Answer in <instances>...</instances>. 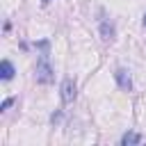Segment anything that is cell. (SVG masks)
I'll return each instance as SVG.
<instances>
[{"label":"cell","mask_w":146,"mask_h":146,"mask_svg":"<svg viewBox=\"0 0 146 146\" xmlns=\"http://www.w3.org/2000/svg\"><path fill=\"white\" fill-rule=\"evenodd\" d=\"M34 80H36L39 84H50V82L55 80V71H52V66L48 64V55H46V52H43V55H41V59L36 62Z\"/></svg>","instance_id":"cell-1"},{"label":"cell","mask_w":146,"mask_h":146,"mask_svg":"<svg viewBox=\"0 0 146 146\" xmlns=\"http://www.w3.org/2000/svg\"><path fill=\"white\" fill-rule=\"evenodd\" d=\"M59 91H62V100H64V103H73L75 96H78V87H75V82H73L71 78H66V80L62 82Z\"/></svg>","instance_id":"cell-2"},{"label":"cell","mask_w":146,"mask_h":146,"mask_svg":"<svg viewBox=\"0 0 146 146\" xmlns=\"http://www.w3.org/2000/svg\"><path fill=\"white\" fill-rule=\"evenodd\" d=\"M114 78H116V84H119L123 91H130V89H132V78H130L128 68H116Z\"/></svg>","instance_id":"cell-3"},{"label":"cell","mask_w":146,"mask_h":146,"mask_svg":"<svg viewBox=\"0 0 146 146\" xmlns=\"http://www.w3.org/2000/svg\"><path fill=\"white\" fill-rule=\"evenodd\" d=\"M100 36H103L105 41H114L116 30H114V25H112L110 21H103V23H100Z\"/></svg>","instance_id":"cell-4"},{"label":"cell","mask_w":146,"mask_h":146,"mask_svg":"<svg viewBox=\"0 0 146 146\" xmlns=\"http://www.w3.org/2000/svg\"><path fill=\"white\" fill-rule=\"evenodd\" d=\"M14 73H16V71H14V64H11L9 59H2V62H0V78H2V80H11Z\"/></svg>","instance_id":"cell-5"},{"label":"cell","mask_w":146,"mask_h":146,"mask_svg":"<svg viewBox=\"0 0 146 146\" xmlns=\"http://www.w3.org/2000/svg\"><path fill=\"white\" fill-rule=\"evenodd\" d=\"M141 141V137L137 135V132H125L123 137H121V144L123 146H132V144H139Z\"/></svg>","instance_id":"cell-6"},{"label":"cell","mask_w":146,"mask_h":146,"mask_svg":"<svg viewBox=\"0 0 146 146\" xmlns=\"http://www.w3.org/2000/svg\"><path fill=\"white\" fill-rule=\"evenodd\" d=\"M50 121H52V123H59V121H62V112H55V114L50 116Z\"/></svg>","instance_id":"cell-7"},{"label":"cell","mask_w":146,"mask_h":146,"mask_svg":"<svg viewBox=\"0 0 146 146\" xmlns=\"http://www.w3.org/2000/svg\"><path fill=\"white\" fill-rule=\"evenodd\" d=\"M11 103H14V98H7V100H2V105H0V110H7V107H9Z\"/></svg>","instance_id":"cell-8"},{"label":"cell","mask_w":146,"mask_h":146,"mask_svg":"<svg viewBox=\"0 0 146 146\" xmlns=\"http://www.w3.org/2000/svg\"><path fill=\"white\" fill-rule=\"evenodd\" d=\"M41 2H43V5H48V2H52V0H41Z\"/></svg>","instance_id":"cell-9"},{"label":"cell","mask_w":146,"mask_h":146,"mask_svg":"<svg viewBox=\"0 0 146 146\" xmlns=\"http://www.w3.org/2000/svg\"><path fill=\"white\" fill-rule=\"evenodd\" d=\"M144 27H146V14H144Z\"/></svg>","instance_id":"cell-10"}]
</instances>
